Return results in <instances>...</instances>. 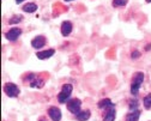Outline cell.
Instances as JSON below:
<instances>
[{"label": "cell", "instance_id": "6da1fadb", "mask_svg": "<svg viewBox=\"0 0 151 121\" xmlns=\"http://www.w3.org/2000/svg\"><path fill=\"white\" fill-rule=\"evenodd\" d=\"M143 80H144V74H143L142 72H138V73L134 76L133 80H132V84H131V92L133 94V95H136V94L138 92L139 88L142 86Z\"/></svg>", "mask_w": 151, "mask_h": 121}, {"label": "cell", "instance_id": "7a4b0ae2", "mask_svg": "<svg viewBox=\"0 0 151 121\" xmlns=\"http://www.w3.org/2000/svg\"><path fill=\"white\" fill-rule=\"evenodd\" d=\"M72 84H65L64 86H63V89H61V92L59 94V96H58V101L60 103H65V102H67V99L70 98V96H71V92H72Z\"/></svg>", "mask_w": 151, "mask_h": 121}, {"label": "cell", "instance_id": "3957f363", "mask_svg": "<svg viewBox=\"0 0 151 121\" xmlns=\"http://www.w3.org/2000/svg\"><path fill=\"white\" fill-rule=\"evenodd\" d=\"M81 104L82 102L78 98H72L67 102V109L73 114H78L81 112Z\"/></svg>", "mask_w": 151, "mask_h": 121}, {"label": "cell", "instance_id": "277c9868", "mask_svg": "<svg viewBox=\"0 0 151 121\" xmlns=\"http://www.w3.org/2000/svg\"><path fill=\"white\" fill-rule=\"evenodd\" d=\"M4 91L9 97H17L18 94H19V89L13 83H6L4 86Z\"/></svg>", "mask_w": 151, "mask_h": 121}, {"label": "cell", "instance_id": "5b68a950", "mask_svg": "<svg viewBox=\"0 0 151 121\" xmlns=\"http://www.w3.org/2000/svg\"><path fill=\"white\" fill-rule=\"evenodd\" d=\"M22 34V30L18 28H12L11 30H9L6 32V38L9 41H16V40L19 37V35Z\"/></svg>", "mask_w": 151, "mask_h": 121}, {"label": "cell", "instance_id": "8992f818", "mask_svg": "<svg viewBox=\"0 0 151 121\" xmlns=\"http://www.w3.org/2000/svg\"><path fill=\"white\" fill-rule=\"evenodd\" d=\"M48 114L53 121H60L61 119V112L58 107H50L48 109Z\"/></svg>", "mask_w": 151, "mask_h": 121}, {"label": "cell", "instance_id": "52a82bcc", "mask_svg": "<svg viewBox=\"0 0 151 121\" xmlns=\"http://www.w3.org/2000/svg\"><path fill=\"white\" fill-rule=\"evenodd\" d=\"M45 43H46V38H45L43 36H37V37H35V38L32 40L31 46H32L35 49H40V48H42V47L45 46Z\"/></svg>", "mask_w": 151, "mask_h": 121}, {"label": "cell", "instance_id": "ba28073f", "mask_svg": "<svg viewBox=\"0 0 151 121\" xmlns=\"http://www.w3.org/2000/svg\"><path fill=\"white\" fill-rule=\"evenodd\" d=\"M71 31H72V24L68 21L63 22V24H61V34L64 36H67V35H70Z\"/></svg>", "mask_w": 151, "mask_h": 121}, {"label": "cell", "instance_id": "9c48e42d", "mask_svg": "<svg viewBox=\"0 0 151 121\" xmlns=\"http://www.w3.org/2000/svg\"><path fill=\"white\" fill-rule=\"evenodd\" d=\"M54 49H48V50H43V52H39L37 53V58L41 59V60H45V59H48L50 58L53 54H54Z\"/></svg>", "mask_w": 151, "mask_h": 121}, {"label": "cell", "instance_id": "30bf717a", "mask_svg": "<svg viewBox=\"0 0 151 121\" xmlns=\"http://www.w3.org/2000/svg\"><path fill=\"white\" fill-rule=\"evenodd\" d=\"M89 117H90V112L89 110H83V112H79L78 114H76V119H77L78 121H86Z\"/></svg>", "mask_w": 151, "mask_h": 121}, {"label": "cell", "instance_id": "8fae6325", "mask_svg": "<svg viewBox=\"0 0 151 121\" xmlns=\"http://www.w3.org/2000/svg\"><path fill=\"white\" fill-rule=\"evenodd\" d=\"M139 116H140V110L136 109V110H133L132 113H129V114L127 115L126 121H138Z\"/></svg>", "mask_w": 151, "mask_h": 121}, {"label": "cell", "instance_id": "7c38bea8", "mask_svg": "<svg viewBox=\"0 0 151 121\" xmlns=\"http://www.w3.org/2000/svg\"><path fill=\"white\" fill-rule=\"evenodd\" d=\"M115 119V110L114 109H108L106 115H104V121H114Z\"/></svg>", "mask_w": 151, "mask_h": 121}, {"label": "cell", "instance_id": "4fadbf2b", "mask_svg": "<svg viewBox=\"0 0 151 121\" xmlns=\"http://www.w3.org/2000/svg\"><path fill=\"white\" fill-rule=\"evenodd\" d=\"M36 10H37V6H36V4H34V3H29V4H27V5L23 6V11H24V12L31 13V12H35Z\"/></svg>", "mask_w": 151, "mask_h": 121}, {"label": "cell", "instance_id": "5bb4252c", "mask_svg": "<svg viewBox=\"0 0 151 121\" xmlns=\"http://www.w3.org/2000/svg\"><path fill=\"white\" fill-rule=\"evenodd\" d=\"M111 106H113V103H111V101L109 98L102 99V101H100V103H99L100 108H106V107H111Z\"/></svg>", "mask_w": 151, "mask_h": 121}, {"label": "cell", "instance_id": "9a60e30c", "mask_svg": "<svg viewBox=\"0 0 151 121\" xmlns=\"http://www.w3.org/2000/svg\"><path fill=\"white\" fill-rule=\"evenodd\" d=\"M143 102H144V107H145L146 109H151V95L145 96Z\"/></svg>", "mask_w": 151, "mask_h": 121}, {"label": "cell", "instance_id": "2e32d148", "mask_svg": "<svg viewBox=\"0 0 151 121\" xmlns=\"http://www.w3.org/2000/svg\"><path fill=\"white\" fill-rule=\"evenodd\" d=\"M127 4V0H113V5L115 7H120V6H125Z\"/></svg>", "mask_w": 151, "mask_h": 121}, {"label": "cell", "instance_id": "e0dca14e", "mask_svg": "<svg viewBox=\"0 0 151 121\" xmlns=\"http://www.w3.org/2000/svg\"><path fill=\"white\" fill-rule=\"evenodd\" d=\"M137 106H138L137 101H131V104H129V108H131V109H136Z\"/></svg>", "mask_w": 151, "mask_h": 121}, {"label": "cell", "instance_id": "ac0fdd59", "mask_svg": "<svg viewBox=\"0 0 151 121\" xmlns=\"http://www.w3.org/2000/svg\"><path fill=\"white\" fill-rule=\"evenodd\" d=\"M19 21H21V17H16V18H12V19H11L10 23H11V24H13V23H18Z\"/></svg>", "mask_w": 151, "mask_h": 121}, {"label": "cell", "instance_id": "d6986e66", "mask_svg": "<svg viewBox=\"0 0 151 121\" xmlns=\"http://www.w3.org/2000/svg\"><path fill=\"white\" fill-rule=\"evenodd\" d=\"M139 55H140V54H139V53H138L137 50H134L133 53H132V58H133V59H136V58H138Z\"/></svg>", "mask_w": 151, "mask_h": 121}, {"label": "cell", "instance_id": "ffe728a7", "mask_svg": "<svg viewBox=\"0 0 151 121\" xmlns=\"http://www.w3.org/2000/svg\"><path fill=\"white\" fill-rule=\"evenodd\" d=\"M22 1H24V0H16V3H17V4H21Z\"/></svg>", "mask_w": 151, "mask_h": 121}, {"label": "cell", "instance_id": "44dd1931", "mask_svg": "<svg viewBox=\"0 0 151 121\" xmlns=\"http://www.w3.org/2000/svg\"><path fill=\"white\" fill-rule=\"evenodd\" d=\"M146 1H147V3H151V0H146Z\"/></svg>", "mask_w": 151, "mask_h": 121}, {"label": "cell", "instance_id": "7402d4cb", "mask_svg": "<svg viewBox=\"0 0 151 121\" xmlns=\"http://www.w3.org/2000/svg\"><path fill=\"white\" fill-rule=\"evenodd\" d=\"M65 1H71V0H65Z\"/></svg>", "mask_w": 151, "mask_h": 121}, {"label": "cell", "instance_id": "603a6c76", "mask_svg": "<svg viewBox=\"0 0 151 121\" xmlns=\"http://www.w3.org/2000/svg\"><path fill=\"white\" fill-rule=\"evenodd\" d=\"M40 121H45V120H40Z\"/></svg>", "mask_w": 151, "mask_h": 121}]
</instances>
